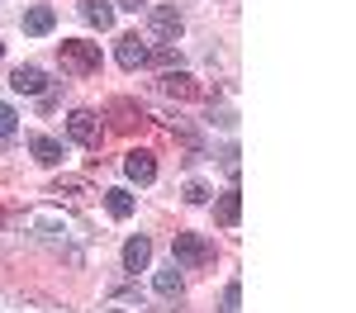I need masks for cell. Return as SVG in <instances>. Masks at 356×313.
<instances>
[{
  "mask_svg": "<svg viewBox=\"0 0 356 313\" xmlns=\"http://www.w3.org/2000/svg\"><path fill=\"white\" fill-rule=\"evenodd\" d=\"M24 232L33 237V242H48V247H72V242H86L90 232H86V223H76L72 214H62V209H29L24 214Z\"/></svg>",
  "mask_w": 356,
  "mask_h": 313,
  "instance_id": "1",
  "label": "cell"
},
{
  "mask_svg": "<svg viewBox=\"0 0 356 313\" xmlns=\"http://www.w3.org/2000/svg\"><path fill=\"white\" fill-rule=\"evenodd\" d=\"M62 71H72V76H90V71H100V43H86V38H62Z\"/></svg>",
  "mask_w": 356,
  "mask_h": 313,
  "instance_id": "2",
  "label": "cell"
},
{
  "mask_svg": "<svg viewBox=\"0 0 356 313\" xmlns=\"http://www.w3.org/2000/svg\"><path fill=\"white\" fill-rule=\"evenodd\" d=\"M171 266H181V271H200V266H209L214 261V242L209 237H200V232H176V242H171Z\"/></svg>",
  "mask_w": 356,
  "mask_h": 313,
  "instance_id": "3",
  "label": "cell"
},
{
  "mask_svg": "<svg viewBox=\"0 0 356 313\" xmlns=\"http://www.w3.org/2000/svg\"><path fill=\"white\" fill-rule=\"evenodd\" d=\"M67 133H72V142H81V147H100V138H105L100 119H95L90 110H72V119H67Z\"/></svg>",
  "mask_w": 356,
  "mask_h": 313,
  "instance_id": "4",
  "label": "cell"
},
{
  "mask_svg": "<svg viewBox=\"0 0 356 313\" xmlns=\"http://www.w3.org/2000/svg\"><path fill=\"white\" fill-rule=\"evenodd\" d=\"M181 33H186V15H181L176 5H157V10H152V38L176 43Z\"/></svg>",
  "mask_w": 356,
  "mask_h": 313,
  "instance_id": "5",
  "label": "cell"
},
{
  "mask_svg": "<svg viewBox=\"0 0 356 313\" xmlns=\"http://www.w3.org/2000/svg\"><path fill=\"white\" fill-rule=\"evenodd\" d=\"M114 57H119V67H124V71H138V67H147V62H152V48H147L138 33H124V38H119V48H114Z\"/></svg>",
  "mask_w": 356,
  "mask_h": 313,
  "instance_id": "6",
  "label": "cell"
},
{
  "mask_svg": "<svg viewBox=\"0 0 356 313\" xmlns=\"http://www.w3.org/2000/svg\"><path fill=\"white\" fill-rule=\"evenodd\" d=\"M124 171H129V180H138V185H152V180H157V162H152L147 147H134V152L124 157Z\"/></svg>",
  "mask_w": 356,
  "mask_h": 313,
  "instance_id": "7",
  "label": "cell"
},
{
  "mask_svg": "<svg viewBox=\"0 0 356 313\" xmlns=\"http://www.w3.org/2000/svg\"><path fill=\"white\" fill-rule=\"evenodd\" d=\"M29 152H33L38 167H62V157H67V147L57 138H48V133H33V138H29Z\"/></svg>",
  "mask_w": 356,
  "mask_h": 313,
  "instance_id": "8",
  "label": "cell"
},
{
  "mask_svg": "<svg viewBox=\"0 0 356 313\" xmlns=\"http://www.w3.org/2000/svg\"><path fill=\"white\" fill-rule=\"evenodd\" d=\"M10 85H15L19 95H48V76H43L38 67H15V71H10Z\"/></svg>",
  "mask_w": 356,
  "mask_h": 313,
  "instance_id": "9",
  "label": "cell"
},
{
  "mask_svg": "<svg viewBox=\"0 0 356 313\" xmlns=\"http://www.w3.org/2000/svg\"><path fill=\"white\" fill-rule=\"evenodd\" d=\"M238 219H243V190L233 185V190H223V195H219V204H214V223L233 228Z\"/></svg>",
  "mask_w": 356,
  "mask_h": 313,
  "instance_id": "10",
  "label": "cell"
},
{
  "mask_svg": "<svg viewBox=\"0 0 356 313\" xmlns=\"http://www.w3.org/2000/svg\"><path fill=\"white\" fill-rule=\"evenodd\" d=\"M147 261H152V242H147V237H143V232H138V237H129V242H124V271H147Z\"/></svg>",
  "mask_w": 356,
  "mask_h": 313,
  "instance_id": "11",
  "label": "cell"
},
{
  "mask_svg": "<svg viewBox=\"0 0 356 313\" xmlns=\"http://www.w3.org/2000/svg\"><path fill=\"white\" fill-rule=\"evenodd\" d=\"M53 24H57L53 5H29V10H24V33H33V38L53 33Z\"/></svg>",
  "mask_w": 356,
  "mask_h": 313,
  "instance_id": "12",
  "label": "cell"
},
{
  "mask_svg": "<svg viewBox=\"0 0 356 313\" xmlns=\"http://www.w3.org/2000/svg\"><path fill=\"white\" fill-rule=\"evenodd\" d=\"M162 90H166V95H176V100H195V95H200V85H195L191 71H166Z\"/></svg>",
  "mask_w": 356,
  "mask_h": 313,
  "instance_id": "13",
  "label": "cell"
},
{
  "mask_svg": "<svg viewBox=\"0 0 356 313\" xmlns=\"http://www.w3.org/2000/svg\"><path fill=\"white\" fill-rule=\"evenodd\" d=\"M81 19L95 28H110L114 24V5L110 0H81Z\"/></svg>",
  "mask_w": 356,
  "mask_h": 313,
  "instance_id": "14",
  "label": "cell"
},
{
  "mask_svg": "<svg viewBox=\"0 0 356 313\" xmlns=\"http://www.w3.org/2000/svg\"><path fill=\"white\" fill-rule=\"evenodd\" d=\"M0 313H67V309H62V304H29V299L0 294Z\"/></svg>",
  "mask_w": 356,
  "mask_h": 313,
  "instance_id": "15",
  "label": "cell"
},
{
  "mask_svg": "<svg viewBox=\"0 0 356 313\" xmlns=\"http://www.w3.org/2000/svg\"><path fill=\"white\" fill-rule=\"evenodd\" d=\"M105 209H110V219H134V195L129 190H105Z\"/></svg>",
  "mask_w": 356,
  "mask_h": 313,
  "instance_id": "16",
  "label": "cell"
},
{
  "mask_svg": "<svg viewBox=\"0 0 356 313\" xmlns=\"http://www.w3.org/2000/svg\"><path fill=\"white\" fill-rule=\"evenodd\" d=\"M157 294H166V299H176V294H181V271H176V266H166V271H157Z\"/></svg>",
  "mask_w": 356,
  "mask_h": 313,
  "instance_id": "17",
  "label": "cell"
},
{
  "mask_svg": "<svg viewBox=\"0 0 356 313\" xmlns=\"http://www.w3.org/2000/svg\"><path fill=\"white\" fill-rule=\"evenodd\" d=\"M219 313H243V285H238V280L223 289V309Z\"/></svg>",
  "mask_w": 356,
  "mask_h": 313,
  "instance_id": "18",
  "label": "cell"
},
{
  "mask_svg": "<svg viewBox=\"0 0 356 313\" xmlns=\"http://www.w3.org/2000/svg\"><path fill=\"white\" fill-rule=\"evenodd\" d=\"M181 199H186V204H204V199H209V185H204V180H186Z\"/></svg>",
  "mask_w": 356,
  "mask_h": 313,
  "instance_id": "19",
  "label": "cell"
},
{
  "mask_svg": "<svg viewBox=\"0 0 356 313\" xmlns=\"http://www.w3.org/2000/svg\"><path fill=\"white\" fill-rule=\"evenodd\" d=\"M48 195H62V199H81V195H86V185H81V180H57V185L48 190Z\"/></svg>",
  "mask_w": 356,
  "mask_h": 313,
  "instance_id": "20",
  "label": "cell"
},
{
  "mask_svg": "<svg viewBox=\"0 0 356 313\" xmlns=\"http://www.w3.org/2000/svg\"><path fill=\"white\" fill-rule=\"evenodd\" d=\"M15 128H19V114H15L10 105H5V100H0V138H10Z\"/></svg>",
  "mask_w": 356,
  "mask_h": 313,
  "instance_id": "21",
  "label": "cell"
},
{
  "mask_svg": "<svg viewBox=\"0 0 356 313\" xmlns=\"http://www.w3.org/2000/svg\"><path fill=\"white\" fill-rule=\"evenodd\" d=\"M223 171H228V176H233V180H238V147H223Z\"/></svg>",
  "mask_w": 356,
  "mask_h": 313,
  "instance_id": "22",
  "label": "cell"
},
{
  "mask_svg": "<svg viewBox=\"0 0 356 313\" xmlns=\"http://www.w3.org/2000/svg\"><path fill=\"white\" fill-rule=\"evenodd\" d=\"M119 5H124V10H134V15H138V10H143L147 0H119Z\"/></svg>",
  "mask_w": 356,
  "mask_h": 313,
  "instance_id": "23",
  "label": "cell"
},
{
  "mask_svg": "<svg viewBox=\"0 0 356 313\" xmlns=\"http://www.w3.org/2000/svg\"><path fill=\"white\" fill-rule=\"evenodd\" d=\"M0 57H5V43H0Z\"/></svg>",
  "mask_w": 356,
  "mask_h": 313,
  "instance_id": "24",
  "label": "cell"
}]
</instances>
